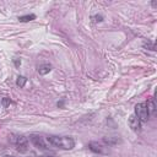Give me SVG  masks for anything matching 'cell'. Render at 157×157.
<instances>
[{"mask_svg":"<svg viewBox=\"0 0 157 157\" xmlns=\"http://www.w3.org/2000/svg\"><path fill=\"white\" fill-rule=\"evenodd\" d=\"M44 157H54V156H44Z\"/></svg>","mask_w":157,"mask_h":157,"instance_id":"9a60e30c","label":"cell"},{"mask_svg":"<svg viewBox=\"0 0 157 157\" xmlns=\"http://www.w3.org/2000/svg\"><path fill=\"white\" fill-rule=\"evenodd\" d=\"M9 141L11 145L15 146V148L21 152L25 153L28 151V140L27 137H25L23 135H17V134H10L9 135Z\"/></svg>","mask_w":157,"mask_h":157,"instance_id":"7a4b0ae2","label":"cell"},{"mask_svg":"<svg viewBox=\"0 0 157 157\" xmlns=\"http://www.w3.org/2000/svg\"><path fill=\"white\" fill-rule=\"evenodd\" d=\"M29 140H31V142H32L37 148H40V150H48V148H50V145L48 144L47 139L43 137V136H40V135L33 134V135L29 136Z\"/></svg>","mask_w":157,"mask_h":157,"instance_id":"277c9868","label":"cell"},{"mask_svg":"<svg viewBox=\"0 0 157 157\" xmlns=\"http://www.w3.org/2000/svg\"><path fill=\"white\" fill-rule=\"evenodd\" d=\"M26 82H27V78H26L25 76H18L17 80H16V85H17L20 88H22V87L26 85Z\"/></svg>","mask_w":157,"mask_h":157,"instance_id":"9c48e42d","label":"cell"},{"mask_svg":"<svg viewBox=\"0 0 157 157\" xmlns=\"http://www.w3.org/2000/svg\"><path fill=\"white\" fill-rule=\"evenodd\" d=\"M4 157H15V156H9V155H6V156H4Z\"/></svg>","mask_w":157,"mask_h":157,"instance_id":"5bb4252c","label":"cell"},{"mask_svg":"<svg viewBox=\"0 0 157 157\" xmlns=\"http://www.w3.org/2000/svg\"><path fill=\"white\" fill-rule=\"evenodd\" d=\"M140 121H147L148 120V109L146 103H137L135 105V114H134Z\"/></svg>","mask_w":157,"mask_h":157,"instance_id":"3957f363","label":"cell"},{"mask_svg":"<svg viewBox=\"0 0 157 157\" xmlns=\"http://www.w3.org/2000/svg\"><path fill=\"white\" fill-rule=\"evenodd\" d=\"M13 64H15V66H16V67H20V65H21V59L15 58V59H13Z\"/></svg>","mask_w":157,"mask_h":157,"instance_id":"7c38bea8","label":"cell"},{"mask_svg":"<svg viewBox=\"0 0 157 157\" xmlns=\"http://www.w3.org/2000/svg\"><path fill=\"white\" fill-rule=\"evenodd\" d=\"M48 144L53 147H58L61 150H72L75 147V140L71 136H56L49 135L45 137Z\"/></svg>","mask_w":157,"mask_h":157,"instance_id":"6da1fadb","label":"cell"},{"mask_svg":"<svg viewBox=\"0 0 157 157\" xmlns=\"http://www.w3.org/2000/svg\"><path fill=\"white\" fill-rule=\"evenodd\" d=\"M37 70H38V72H39L40 75H47V74L52 70V65L48 64V63H44V64H40Z\"/></svg>","mask_w":157,"mask_h":157,"instance_id":"52a82bcc","label":"cell"},{"mask_svg":"<svg viewBox=\"0 0 157 157\" xmlns=\"http://www.w3.org/2000/svg\"><path fill=\"white\" fill-rule=\"evenodd\" d=\"M1 104H2V105L6 108V107H9V105L11 104V99H10L9 97H4V98L1 99Z\"/></svg>","mask_w":157,"mask_h":157,"instance_id":"8fae6325","label":"cell"},{"mask_svg":"<svg viewBox=\"0 0 157 157\" xmlns=\"http://www.w3.org/2000/svg\"><path fill=\"white\" fill-rule=\"evenodd\" d=\"M34 18H36V15H33V13H31V15H25V16H20V17H18L20 22H29V21H32V20H34Z\"/></svg>","mask_w":157,"mask_h":157,"instance_id":"ba28073f","label":"cell"},{"mask_svg":"<svg viewBox=\"0 0 157 157\" xmlns=\"http://www.w3.org/2000/svg\"><path fill=\"white\" fill-rule=\"evenodd\" d=\"M56 104H58V107H63V104H64V102H63V101H60V102H58Z\"/></svg>","mask_w":157,"mask_h":157,"instance_id":"4fadbf2b","label":"cell"},{"mask_svg":"<svg viewBox=\"0 0 157 157\" xmlns=\"http://www.w3.org/2000/svg\"><path fill=\"white\" fill-rule=\"evenodd\" d=\"M88 148L92 151V152H96V153H99V155H105L108 153V147L101 142H97V141H91L88 144Z\"/></svg>","mask_w":157,"mask_h":157,"instance_id":"5b68a950","label":"cell"},{"mask_svg":"<svg viewBox=\"0 0 157 157\" xmlns=\"http://www.w3.org/2000/svg\"><path fill=\"white\" fill-rule=\"evenodd\" d=\"M142 47H144L145 49H150V50H156V49H155V43H152V42H150V40L145 42V43L142 44Z\"/></svg>","mask_w":157,"mask_h":157,"instance_id":"30bf717a","label":"cell"},{"mask_svg":"<svg viewBox=\"0 0 157 157\" xmlns=\"http://www.w3.org/2000/svg\"><path fill=\"white\" fill-rule=\"evenodd\" d=\"M128 123H129V126H130L134 131H140V130H141V121H140L134 114L129 117Z\"/></svg>","mask_w":157,"mask_h":157,"instance_id":"8992f818","label":"cell"}]
</instances>
